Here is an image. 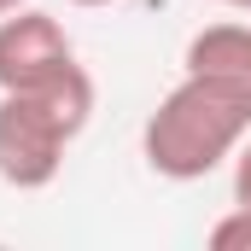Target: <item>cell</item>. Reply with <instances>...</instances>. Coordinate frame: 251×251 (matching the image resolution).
Returning <instances> with one entry per match:
<instances>
[{
    "label": "cell",
    "instance_id": "6da1fadb",
    "mask_svg": "<svg viewBox=\"0 0 251 251\" xmlns=\"http://www.w3.org/2000/svg\"><path fill=\"white\" fill-rule=\"evenodd\" d=\"M94 117V76L82 64H64L41 88L0 94V181L18 193L53 187L64 170V146Z\"/></svg>",
    "mask_w": 251,
    "mask_h": 251
},
{
    "label": "cell",
    "instance_id": "7a4b0ae2",
    "mask_svg": "<svg viewBox=\"0 0 251 251\" xmlns=\"http://www.w3.org/2000/svg\"><path fill=\"white\" fill-rule=\"evenodd\" d=\"M251 134V111L204 76H181L140 128V158L164 181H204Z\"/></svg>",
    "mask_w": 251,
    "mask_h": 251
},
{
    "label": "cell",
    "instance_id": "3957f363",
    "mask_svg": "<svg viewBox=\"0 0 251 251\" xmlns=\"http://www.w3.org/2000/svg\"><path fill=\"white\" fill-rule=\"evenodd\" d=\"M64 64H76V53H70V35L59 29V18H47L35 6H18L0 18V94L41 88Z\"/></svg>",
    "mask_w": 251,
    "mask_h": 251
},
{
    "label": "cell",
    "instance_id": "277c9868",
    "mask_svg": "<svg viewBox=\"0 0 251 251\" xmlns=\"http://www.w3.org/2000/svg\"><path fill=\"white\" fill-rule=\"evenodd\" d=\"M187 76L216 82L251 111V24H210L187 41Z\"/></svg>",
    "mask_w": 251,
    "mask_h": 251
},
{
    "label": "cell",
    "instance_id": "5b68a950",
    "mask_svg": "<svg viewBox=\"0 0 251 251\" xmlns=\"http://www.w3.org/2000/svg\"><path fill=\"white\" fill-rule=\"evenodd\" d=\"M210 246L216 251H251V210L246 204H234V210L210 228Z\"/></svg>",
    "mask_w": 251,
    "mask_h": 251
},
{
    "label": "cell",
    "instance_id": "8992f818",
    "mask_svg": "<svg viewBox=\"0 0 251 251\" xmlns=\"http://www.w3.org/2000/svg\"><path fill=\"white\" fill-rule=\"evenodd\" d=\"M234 204L251 210V134L240 140V152H234Z\"/></svg>",
    "mask_w": 251,
    "mask_h": 251
},
{
    "label": "cell",
    "instance_id": "52a82bcc",
    "mask_svg": "<svg viewBox=\"0 0 251 251\" xmlns=\"http://www.w3.org/2000/svg\"><path fill=\"white\" fill-rule=\"evenodd\" d=\"M18 6H29V0H0V18H6V12H18Z\"/></svg>",
    "mask_w": 251,
    "mask_h": 251
},
{
    "label": "cell",
    "instance_id": "ba28073f",
    "mask_svg": "<svg viewBox=\"0 0 251 251\" xmlns=\"http://www.w3.org/2000/svg\"><path fill=\"white\" fill-rule=\"evenodd\" d=\"M222 6H234V12H251V0H222Z\"/></svg>",
    "mask_w": 251,
    "mask_h": 251
},
{
    "label": "cell",
    "instance_id": "9c48e42d",
    "mask_svg": "<svg viewBox=\"0 0 251 251\" xmlns=\"http://www.w3.org/2000/svg\"><path fill=\"white\" fill-rule=\"evenodd\" d=\"M70 6H111V0H70Z\"/></svg>",
    "mask_w": 251,
    "mask_h": 251
}]
</instances>
